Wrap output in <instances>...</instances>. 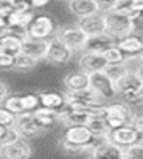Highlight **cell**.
I'll use <instances>...</instances> for the list:
<instances>
[{"label": "cell", "instance_id": "cell-1", "mask_svg": "<svg viewBox=\"0 0 143 159\" xmlns=\"http://www.w3.org/2000/svg\"><path fill=\"white\" fill-rule=\"evenodd\" d=\"M134 115H135L134 108H131L129 105H126L121 100L108 102L105 105V108H103V119L107 123L108 130L131 124L134 119Z\"/></svg>", "mask_w": 143, "mask_h": 159}, {"label": "cell", "instance_id": "cell-2", "mask_svg": "<svg viewBox=\"0 0 143 159\" xmlns=\"http://www.w3.org/2000/svg\"><path fill=\"white\" fill-rule=\"evenodd\" d=\"M105 34L114 42L129 34H132V19L129 15L108 10L105 11Z\"/></svg>", "mask_w": 143, "mask_h": 159}, {"label": "cell", "instance_id": "cell-3", "mask_svg": "<svg viewBox=\"0 0 143 159\" xmlns=\"http://www.w3.org/2000/svg\"><path fill=\"white\" fill-rule=\"evenodd\" d=\"M54 34H56V24L49 15L35 16L29 24V27L25 29V37L35 40H46V42L49 38H53Z\"/></svg>", "mask_w": 143, "mask_h": 159}, {"label": "cell", "instance_id": "cell-4", "mask_svg": "<svg viewBox=\"0 0 143 159\" xmlns=\"http://www.w3.org/2000/svg\"><path fill=\"white\" fill-rule=\"evenodd\" d=\"M15 127L18 130V134L22 140H29V139H35V137H40L43 135L48 129L42 127L35 121V118L32 115V111H25L22 115L16 116V121H15Z\"/></svg>", "mask_w": 143, "mask_h": 159}, {"label": "cell", "instance_id": "cell-5", "mask_svg": "<svg viewBox=\"0 0 143 159\" xmlns=\"http://www.w3.org/2000/svg\"><path fill=\"white\" fill-rule=\"evenodd\" d=\"M54 37L59 40L60 43H64L70 51L76 52L81 51L84 43H86V34L78 29L76 25H70V27H62V29H56Z\"/></svg>", "mask_w": 143, "mask_h": 159}, {"label": "cell", "instance_id": "cell-6", "mask_svg": "<svg viewBox=\"0 0 143 159\" xmlns=\"http://www.w3.org/2000/svg\"><path fill=\"white\" fill-rule=\"evenodd\" d=\"M107 139L110 143L116 145L119 148H126L129 145H134V143H140L141 142V132L135 130L131 124L118 127V129H113L107 134Z\"/></svg>", "mask_w": 143, "mask_h": 159}, {"label": "cell", "instance_id": "cell-7", "mask_svg": "<svg viewBox=\"0 0 143 159\" xmlns=\"http://www.w3.org/2000/svg\"><path fill=\"white\" fill-rule=\"evenodd\" d=\"M92 132L87 129L86 124H78V126H67L65 130L62 132V140L60 142H65L70 145H75V147H80L84 150L86 153V147L87 143L92 139Z\"/></svg>", "mask_w": 143, "mask_h": 159}, {"label": "cell", "instance_id": "cell-8", "mask_svg": "<svg viewBox=\"0 0 143 159\" xmlns=\"http://www.w3.org/2000/svg\"><path fill=\"white\" fill-rule=\"evenodd\" d=\"M73 56V51H70L64 43H60L56 37L48 40V51L45 59L53 65H64L67 64Z\"/></svg>", "mask_w": 143, "mask_h": 159}, {"label": "cell", "instance_id": "cell-9", "mask_svg": "<svg viewBox=\"0 0 143 159\" xmlns=\"http://www.w3.org/2000/svg\"><path fill=\"white\" fill-rule=\"evenodd\" d=\"M89 80V88L92 89L94 92L100 97H103L105 100H110L111 97L116 96V91H114V84L110 81V78L103 73V72H94V73H89L87 75Z\"/></svg>", "mask_w": 143, "mask_h": 159}, {"label": "cell", "instance_id": "cell-10", "mask_svg": "<svg viewBox=\"0 0 143 159\" xmlns=\"http://www.w3.org/2000/svg\"><path fill=\"white\" fill-rule=\"evenodd\" d=\"M76 27L81 29L86 34V37L105 34V13L97 11V13H94V15H89L86 18L78 19Z\"/></svg>", "mask_w": 143, "mask_h": 159}, {"label": "cell", "instance_id": "cell-11", "mask_svg": "<svg viewBox=\"0 0 143 159\" xmlns=\"http://www.w3.org/2000/svg\"><path fill=\"white\" fill-rule=\"evenodd\" d=\"M32 156V147L27 140H16L8 145H0V159H29Z\"/></svg>", "mask_w": 143, "mask_h": 159}, {"label": "cell", "instance_id": "cell-12", "mask_svg": "<svg viewBox=\"0 0 143 159\" xmlns=\"http://www.w3.org/2000/svg\"><path fill=\"white\" fill-rule=\"evenodd\" d=\"M116 42L108 37L107 34H100V35H92L86 38V43L83 46V52H92V54H103L108 48L114 46Z\"/></svg>", "mask_w": 143, "mask_h": 159}, {"label": "cell", "instance_id": "cell-13", "mask_svg": "<svg viewBox=\"0 0 143 159\" xmlns=\"http://www.w3.org/2000/svg\"><path fill=\"white\" fill-rule=\"evenodd\" d=\"M46 51H48V42L46 40H35V38H29V37H25L22 40L21 52L32 57V59H35V61L45 59Z\"/></svg>", "mask_w": 143, "mask_h": 159}, {"label": "cell", "instance_id": "cell-14", "mask_svg": "<svg viewBox=\"0 0 143 159\" xmlns=\"http://www.w3.org/2000/svg\"><path fill=\"white\" fill-rule=\"evenodd\" d=\"M78 65H80L81 72L84 73H94V72H103L107 67V61L102 57V54H92V52H83L78 59Z\"/></svg>", "mask_w": 143, "mask_h": 159}, {"label": "cell", "instance_id": "cell-15", "mask_svg": "<svg viewBox=\"0 0 143 159\" xmlns=\"http://www.w3.org/2000/svg\"><path fill=\"white\" fill-rule=\"evenodd\" d=\"M116 46L119 48V51L127 57V56H138L141 54L143 49V42L141 37L135 34H129L119 40H116Z\"/></svg>", "mask_w": 143, "mask_h": 159}, {"label": "cell", "instance_id": "cell-16", "mask_svg": "<svg viewBox=\"0 0 143 159\" xmlns=\"http://www.w3.org/2000/svg\"><path fill=\"white\" fill-rule=\"evenodd\" d=\"M69 10L72 15L81 19L100 11V5L97 0H69Z\"/></svg>", "mask_w": 143, "mask_h": 159}, {"label": "cell", "instance_id": "cell-17", "mask_svg": "<svg viewBox=\"0 0 143 159\" xmlns=\"http://www.w3.org/2000/svg\"><path fill=\"white\" fill-rule=\"evenodd\" d=\"M64 86H65L67 92H78L89 88V80L87 73L78 70V72H70L64 78Z\"/></svg>", "mask_w": 143, "mask_h": 159}, {"label": "cell", "instance_id": "cell-18", "mask_svg": "<svg viewBox=\"0 0 143 159\" xmlns=\"http://www.w3.org/2000/svg\"><path fill=\"white\" fill-rule=\"evenodd\" d=\"M35 18L34 11H27V13H19L13 10L10 15L5 18V24L8 29H21L25 30L29 27V24L32 22V19Z\"/></svg>", "mask_w": 143, "mask_h": 159}, {"label": "cell", "instance_id": "cell-19", "mask_svg": "<svg viewBox=\"0 0 143 159\" xmlns=\"http://www.w3.org/2000/svg\"><path fill=\"white\" fill-rule=\"evenodd\" d=\"M37 96H38L40 107L51 108V110H60L64 107V102H65V94L57 91H43Z\"/></svg>", "mask_w": 143, "mask_h": 159}, {"label": "cell", "instance_id": "cell-20", "mask_svg": "<svg viewBox=\"0 0 143 159\" xmlns=\"http://www.w3.org/2000/svg\"><path fill=\"white\" fill-rule=\"evenodd\" d=\"M35 121L40 124L42 127L48 129L51 127L56 121H59V110H51V108H45V107H38L32 111Z\"/></svg>", "mask_w": 143, "mask_h": 159}, {"label": "cell", "instance_id": "cell-21", "mask_svg": "<svg viewBox=\"0 0 143 159\" xmlns=\"http://www.w3.org/2000/svg\"><path fill=\"white\" fill-rule=\"evenodd\" d=\"M91 157H94V159H123V148L116 147V145H113L110 142H105L91 153Z\"/></svg>", "mask_w": 143, "mask_h": 159}, {"label": "cell", "instance_id": "cell-22", "mask_svg": "<svg viewBox=\"0 0 143 159\" xmlns=\"http://www.w3.org/2000/svg\"><path fill=\"white\" fill-rule=\"evenodd\" d=\"M129 89H138L141 91L143 89V80L140 75H134V73H127L124 78H121L118 83L114 84V91H116V96L121 94L124 91H129Z\"/></svg>", "mask_w": 143, "mask_h": 159}, {"label": "cell", "instance_id": "cell-23", "mask_svg": "<svg viewBox=\"0 0 143 159\" xmlns=\"http://www.w3.org/2000/svg\"><path fill=\"white\" fill-rule=\"evenodd\" d=\"M141 8H143V0H116L111 7L113 11H118L129 16L141 13Z\"/></svg>", "mask_w": 143, "mask_h": 159}, {"label": "cell", "instance_id": "cell-24", "mask_svg": "<svg viewBox=\"0 0 143 159\" xmlns=\"http://www.w3.org/2000/svg\"><path fill=\"white\" fill-rule=\"evenodd\" d=\"M87 129L92 132L94 135H107L108 134V127H107V123L103 119V113L102 115H92L89 116L87 123H86Z\"/></svg>", "mask_w": 143, "mask_h": 159}, {"label": "cell", "instance_id": "cell-25", "mask_svg": "<svg viewBox=\"0 0 143 159\" xmlns=\"http://www.w3.org/2000/svg\"><path fill=\"white\" fill-rule=\"evenodd\" d=\"M2 107L5 108V110H8L10 113H13L15 116H18V115H22V113H25L24 111V108H22V103H21V96L19 94H13V96H7L5 99H3V102L0 103Z\"/></svg>", "mask_w": 143, "mask_h": 159}, {"label": "cell", "instance_id": "cell-26", "mask_svg": "<svg viewBox=\"0 0 143 159\" xmlns=\"http://www.w3.org/2000/svg\"><path fill=\"white\" fill-rule=\"evenodd\" d=\"M118 96L121 97V102L129 105L131 108L141 107V91H138V89H129V91H124Z\"/></svg>", "mask_w": 143, "mask_h": 159}, {"label": "cell", "instance_id": "cell-27", "mask_svg": "<svg viewBox=\"0 0 143 159\" xmlns=\"http://www.w3.org/2000/svg\"><path fill=\"white\" fill-rule=\"evenodd\" d=\"M103 73L110 78V81H111L113 84H116L121 78H124V76L127 75L126 67H124L123 64H108L107 67L103 69Z\"/></svg>", "mask_w": 143, "mask_h": 159}, {"label": "cell", "instance_id": "cell-28", "mask_svg": "<svg viewBox=\"0 0 143 159\" xmlns=\"http://www.w3.org/2000/svg\"><path fill=\"white\" fill-rule=\"evenodd\" d=\"M37 64H38V61H35V59H32V57H29V56H25V54L21 52V54L15 56V61H13V69H16L19 72H29V70L37 67Z\"/></svg>", "mask_w": 143, "mask_h": 159}, {"label": "cell", "instance_id": "cell-29", "mask_svg": "<svg viewBox=\"0 0 143 159\" xmlns=\"http://www.w3.org/2000/svg\"><path fill=\"white\" fill-rule=\"evenodd\" d=\"M127 73H134L141 76V54L138 56H127L123 62Z\"/></svg>", "mask_w": 143, "mask_h": 159}, {"label": "cell", "instance_id": "cell-30", "mask_svg": "<svg viewBox=\"0 0 143 159\" xmlns=\"http://www.w3.org/2000/svg\"><path fill=\"white\" fill-rule=\"evenodd\" d=\"M102 57L107 61V64H123L124 59H126V56L119 51V48L116 46V45L111 46V48H108V49L102 54Z\"/></svg>", "mask_w": 143, "mask_h": 159}, {"label": "cell", "instance_id": "cell-31", "mask_svg": "<svg viewBox=\"0 0 143 159\" xmlns=\"http://www.w3.org/2000/svg\"><path fill=\"white\" fill-rule=\"evenodd\" d=\"M123 157L124 159H143V143H134L129 145L123 150Z\"/></svg>", "mask_w": 143, "mask_h": 159}, {"label": "cell", "instance_id": "cell-32", "mask_svg": "<svg viewBox=\"0 0 143 159\" xmlns=\"http://www.w3.org/2000/svg\"><path fill=\"white\" fill-rule=\"evenodd\" d=\"M21 103H22L24 111H34L35 108L40 107V102H38L37 94H24V96H21Z\"/></svg>", "mask_w": 143, "mask_h": 159}, {"label": "cell", "instance_id": "cell-33", "mask_svg": "<svg viewBox=\"0 0 143 159\" xmlns=\"http://www.w3.org/2000/svg\"><path fill=\"white\" fill-rule=\"evenodd\" d=\"M15 121H16V116L13 113H10L8 110H5L2 105H0V126L13 127V126H15Z\"/></svg>", "mask_w": 143, "mask_h": 159}, {"label": "cell", "instance_id": "cell-34", "mask_svg": "<svg viewBox=\"0 0 143 159\" xmlns=\"http://www.w3.org/2000/svg\"><path fill=\"white\" fill-rule=\"evenodd\" d=\"M19 134H18V130L15 127H8L7 132H5V135L2 139V142H0V145H8V143H13V142H16L19 140Z\"/></svg>", "mask_w": 143, "mask_h": 159}, {"label": "cell", "instance_id": "cell-35", "mask_svg": "<svg viewBox=\"0 0 143 159\" xmlns=\"http://www.w3.org/2000/svg\"><path fill=\"white\" fill-rule=\"evenodd\" d=\"M11 7H13V10H15V11H19V13L34 11V8L30 5V0H15Z\"/></svg>", "mask_w": 143, "mask_h": 159}, {"label": "cell", "instance_id": "cell-36", "mask_svg": "<svg viewBox=\"0 0 143 159\" xmlns=\"http://www.w3.org/2000/svg\"><path fill=\"white\" fill-rule=\"evenodd\" d=\"M59 145H60V148L65 153H69V154H81V153H84L83 148L75 147V145H70V143H65V142H60Z\"/></svg>", "mask_w": 143, "mask_h": 159}, {"label": "cell", "instance_id": "cell-37", "mask_svg": "<svg viewBox=\"0 0 143 159\" xmlns=\"http://www.w3.org/2000/svg\"><path fill=\"white\" fill-rule=\"evenodd\" d=\"M13 61H15L13 56L0 52V69H13Z\"/></svg>", "mask_w": 143, "mask_h": 159}, {"label": "cell", "instance_id": "cell-38", "mask_svg": "<svg viewBox=\"0 0 143 159\" xmlns=\"http://www.w3.org/2000/svg\"><path fill=\"white\" fill-rule=\"evenodd\" d=\"M99 2V5H100V11H108V10H111V7H113V3L116 2V0H97Z\"/></svg>", "mask_w": 143, "mask_h": 159}, {"label": "cell", "instance_id": "cell-39", "mask_svg": "<svg viewBox=\"0 0 143 159\" xmlns=\"http://www.w3.org/2000/svg\"><path fill=\"white\" fill-rule=\"evenodd\" d=\"M48 3H49V0H30V5H32L34 10H37V8H43V7H46Z\"/></svg>", "mask_w": 143, "mask_h": 159}, {"label": "cell", "instance_id": "cell-40", "mask_svg": "<svg viewBox=\"0 0 143 159\" xmlns=\"http://www.w3.org/2000/svg\"><path fill=\"white\" fill-rule=\"evenodd\" d=\"M8 96V86L3 83V81H0V103L3 102V99Z\"/></svg>", "mask_w": 143, "mask_h": 159}, {"label": "cell", "instance_id": "cell-41", "mask_svg": "<svg viewBox=\"0 0 143 159\" xmlns=\"http://www.w3.org/2000/svg\"><path fill=\"white\" fill-rule=\"evenodd\" d=\"M15 0H0V7H11Z\"/></svg>", "mask_w": 143, "mask_h": 159}, {"label": "cell", "instance_id": "cell-42", "mask_svg": "<svg viewBox=\"0 0 143 159\" xmlns=\"http://www.w3.org/2000/svg\"><path fill=\"white\" fill-rule=\"evenodd\" d=\"M7 129H8V127H3V126H0V142H2V139H3V135H5Z\"/></svg>", "mask_w": 143, "mask_h": 159}, {"label": "cell", "instance_id": "cell-43", "mask_svg": "<svg viewBox=\"0 0 143 159\" xmlns=\"http://www.w3.org/2000/svg\"><path fill=\"white\" fill-rule=\"evenodd\" d=\"M5 27H7L5 19H3V18H0V30H2V29H5Z\"/></svg>", "mask_w": 143, "mask_h": 159}, {"label": "cell", "instance_id": "cell-44", "mask_svg": "<svg viewBox=\"0 0 143 159\" xmlns=\"http://www.w3.org/2000/svg\"><path fill=\"white\" fill-rule=\"evenodd\" d=\"M91 159H94V157H91Z\"/></svg>", "mask_w": 143, "mask_h": 159}]
</instances>
